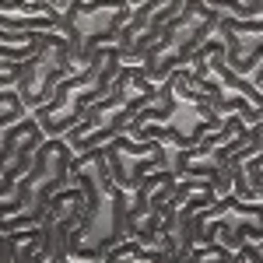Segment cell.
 <instances>
[{
    "label": "cell",
    "instance_id": "cell-5",
    "mask_svg": "<svg viewBox=\"0 0 263 263\" xmlns=\"http://www.w3.org/2000/svg\"><path fill=\"white\" fill-rule=\"evenodd\" d=\"M221 14H224V11L211 7V4H203V0H186L182 11L165 25L162 35L151 42V49L144 53L141 70L158 84V81H165L176 67H190L193 53L214 35V28H218Z\"/></svg>",
    "mask_w": 263,
    "mask_h": 263
},
{
    "label": "cell",
    "instance_id": "cell-19",
    "mask_svg": "<svg viewBox=\"0 0 263 263\" xmlns=\"http://www.w3.org/2000/svg\"><path fill=\"white\" fill-rule=\"evenodd\" d=\"M260 249H263V239H260Z\"/></svg>",
    "mask_w": 263,
    "mask_h": 263
},
{
    "label": "cell",
    "instance_id": "cell-2",
    "mask_svg": "<svg viewBox=\"0 0 263 263\" xmlns=\"http://www.w3.org/2000/svg\"><path fill=\"white\" fill-rule=\"evenodd\" d=\"M158 123H130V137L137 141H165L172 147H193L203 134L221 126V112L211 105V99L193 84V67H176L165 81H158Z\"/></svg>",
    "mask_w": 263,
    "mask_h": 263
},
{
    "label": "cell",
    "instance_id": "cell-14",
    "mask_svg": "<svg viewBox=\"0 0 263 263\" xmlns=\"http://www.w3.org/2000/svg\"><path fill=\"white\" fill-rule=\"evenodd\" d=\"M218 11H228L235 18H260L263 14V0H203Z\"/></svg>",
    "mask_w": 263,
    "mask_h": 263
},
{
    "label": "cell",
    "instance_id": "cell-17",
    "mask_svg": "<svg viewBox=\"0 0 263 263\" xmlns=\"http://www.w3.org/2000/svg\"><path fill=\"white\" fill-rule=\"evenodd\" d=\"M46 4H53V7H60V11H63V7H67L70 0H46Z\"/></svg>",
    "mask_w": 263,
    "mask_h": 263
},
{
    "label": "cell",
    "instance_id": "cell-6",
    "mask_svg": "<svg viewBox=\"0 0 263 263\" xmlns=\"http://www.w3.org/2000/svg\"><path fill=\"white\" fill-rule=\"evenodd\" d=\"M134 14L130 0H70L63 7V21L60 32L70 42V53L78 70L91 63V57L99 53L102 46L120 39L123 25Z\"/></svg>",
    "mask_w": 263,
    "mask_h": 263
},
{
    "label": "cell",
    "instance_id": "cell-12",
    "mask_svg": "<svg viewBox=\"0 0 263 263\" xmlns=\"http://www.w3.org/2000/svg\"><path fill=\"white\" fill-rule=\"evenodd\" d=\"M116 260H141V263H151V260H162V253L126 235L123 242H116L109 253H105V263H116Z\"/></svg>",
    "mask_w": 263,
    "mask_h": 263
},
{
    "label": "cell",
    "instance_id": "cell-4",
    "mask_svg": "<svg viewBox=\"0 0 263 263\" xmlns=\"http://www.w3.org/2000/svg\"><path fill=\"white\" fill-rule=\"evenodd\" d=\"M123 70V53L116 42L102 46L99 53L91 57L88 67H81L78 74L63 78L57 84V91L49 95V102H42L35 109V120H39L42 134L46 137H63L74 123H81V116L88 112L91 102L105 99V91L112 88L116 74Z\"/></svg>",
    "mask_w": 263,
    "mask_h": 263
},
{
    "label": "cell",
    "instance_id": "cell-8",
    "mask_svg": "<svg viewBox=\"0 0 263 263\" xmlns=\"http://www.w3.org/2000/svg\"><path fill=\"white\" fill-rule=\"evenodd\" d=\"M70 74H78V63H74V53H70V42L63 32L53 35V42L39 49L35 57H28L25 60V74L18 78V95L25 99V105L35 112L42 102H49V95L57 91V84L63 78H70Z\"/></svg>",
    "mask_w": 263,
    "mask_h": 263
},
{
    "label": "cell",
    "instance_id": "cell-10",
    "mask_svg": "<svg viewBox=\"0 0 263 263\" xmlns=\"http://www.w3.org/2000/svg\"><path fill=\"white\" fill-rule=\"evenodd\" d=\"M214 35L224 42V53L232 70L249 74L256 63H263V14L260 18H235V14H221Z\"/></svg>",
    "mask_w": 263,
    "mask_h": 263
},
{
    "label": "cell",
    "instance_id": "cell-15",
    "mask_svg": "<svg viewBox=\"0 0 263 263\" xmlns=\"http://www.w3.org/2000/svg\"><path fill=\"white\" fill-rule=\"evenodd\" d=\"M18 260V246H14V239L0 228V263H14Z\"/></svg>",
    "mask_w": 263,
    "mask_h": 263
},
{
    "label": "cell",
    "instance_id": "cell-1",
    "mask_svg": "<svg viewBox=\"0 0 263 263\" xmlns=\"http://www.w3.org/2000/svg\"><path fill=\"white\" fill-rule=\"evenodd\" d=\"M70 182H78L88 197V211L78 221V228L67 235L63 256L67 260H105V253L126 239V207L130 190H123L112 179L105 147L74 151L70 162Z\"/></svg>",
    "mask_w": 263,
    "mask_h": 263
},
{
    "label": "cell",
    "instance_id": "cell-13",
    "mask_svg": "<svg viewBox=\"0 0 263 263\" xmlns=\"http://www.w3.org/2000/svg\"><path fill=\"white\" fill-rule=\"evenodd\" d=\"M32 109L25 105V99L18 95V88H0V130L18 123L21 116H28Z\"/></svg>",
    "mask_w": 263,
    "mask_h": 263
},
{
    "label": "cell",
    "instance_id": "cell-3",
    "mask_svg": "<svg viewBox=\"0 0 263 263\" xmlns=\"http://www.w3.org/2000/svg\"><path fill=\"white\" fill-rule=\"evenodd\" d=\"M155 99H158V84L141 70V63H123V70L116 74L105 99L91 102L88 112L81 116V123H74L63 137L70 141L74 151L102 147L116 134H126L130 123L137 120V112H144Z\"/></svg>",
    "mask_w": 263,
    "mask_h": 263
},
{
    "label": "cell",
    "instance_id": "cell-18",
    "mask_svg": "<svg viewBox=\"0 0 263 263\" xmlns=\"http://www.w3.org/2000/svg\"><path fill=\"white\" fill-rule=\"evenodd\" d=\"M130 4H134V7H137V4H141V0H130Z\"/></svg>",
    "mask_w": 263,
    "mask_h": 263
},
{
    "label": "cell",
    "instance_id": "cell-7",
    "mask_svg": "<svg viewBox=\"0 0 263 263\" xmlns=\"http://www.w3.org/2000/svg\"><path fill=\"white\" fill-rule=\"evenodd\" d=\"M70 162H74V147L67 137H46L39 144V155L32 162V197L28 207L14 214V218H4L0 228L4 232H14V228H32L42 221L46 207L53 200V193L70 186Z\"/></svg>",
    "mask_w": 263,
    "mask_h": 263
},
{
    "label": "cell",
    "instance_id": "cell-11",
    "mask_svg": "<svg viewBox=\"0 0 263 263\" xmlns=\"http://www.w3.org/2000/svg\"><path fill=\"white\" fill-rule=\"evenodd\" d=\"M63 11L46 0H0V28L7 32H60Z\"/></svg>",
    "mask_w": 263,
    "mask_h": 263
},
{
    "label": "cell",
    "instance_id": "cell-16",
    "mask_svg": "<svg viewBox=\"0 0 263 263\" xmlns=\"http://www.w3.org/2000/svg\"><path fill=\"white\" fill-rule=\"evenodd\" d=\"M253 190H256V193H260V197H263V168H260V176L253 179Z\"/></svg>",
    "mask_w": 263,
    "mask_h": 263
},
{
    "label": "cell",
    "instance_id": "cell-9",
    "mask_svg": "<svg viewBox=\"0 0 263 263\" xmlns=\"http://www.w3.org/2000/svg\"><path fill=\"white\" fill-rule=\"evenodd\" d=\"M105 147V162L112 179L120 182L123 190H134L141 176H147L151 168H172V147L165 141H137L130 134H116L112 141L102 144Z\"/></svg>",
    "mask_w": 263,
    "mask_h": 263
}]
</instances>
